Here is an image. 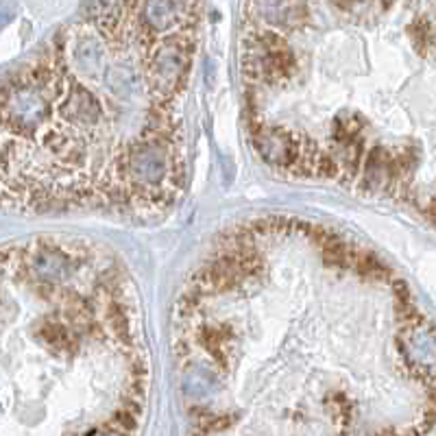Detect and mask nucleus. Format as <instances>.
Returning <instances> with one entry per match:
<instances>
[{
  "label": "nucleus",
  "mask_w": 436,
  "mask_h": 436,
  "mask_svg": "<svg viewBox=\"0 0 436 436\" xmlns=\"http://www.w3.org/2000/svg\"><path fill=\"white\" fill-rule=\"evenodd\" d=\"M188 436H428L434 329L373 249L260 216L220 234L175 301Z\"/></svg>",
  "instance_id": "nucleus-1"
},
{
  "label": "nucleus",
  "mask_w": 436,
  "mask_h": 436,
  "mask_svg": "<svg viewBox=\"0 0 436 436\" xmlns=\"http://www.w3.org/2000/svg\"><path fill=\"white\" fill-rule=\"evenodd\" d=\"M201 0H92L0 83V210L160 216L188 182Z\"/></svg>",
  "instance_id": "nucleus-2"
},
{
  "label": "nucleus",
  "mask_w": 436,
  "mask_h": 436,
  "mask_svg": "<svg viewBox=\"0 0 436 436\" xmlns=\"http://www.w3.org/2000/svg\"><path fill=\"white\" fill-rule=\"evenodd\" d=\"M399 0H247L240 86L271 170L434 216L432 9Z\"/></svg>",
  "instance_id": "nucleus-3"
},
{
  "label": "nucleus",
  "mask_w": 436,
  "mask_h": 436,
  "mask_svg": "<svg viewBox=\"0 0 436 436\" xmlns=\"http://www.w3.org/2000/svg\"><path fill=\"white\" fill-rule=\"evenodd\" d=\"M148 393L140 299L112 251L0 249V436H140Z\"/></svg>",
  "instance_id": "nucleus-4"
}]
</instances>
